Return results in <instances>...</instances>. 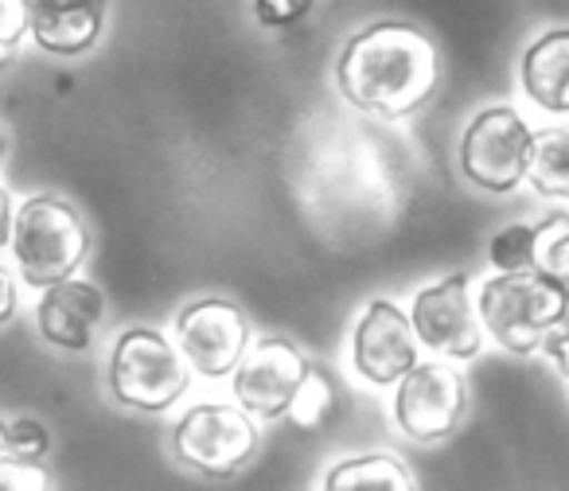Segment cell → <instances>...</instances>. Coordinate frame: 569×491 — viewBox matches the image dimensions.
<instances>
[{"label": "cell", "mask_w": 569, "mask_h": 491, "mask_svg": "<svg viewBox=\"0 0 569 491\" xmlns=\"http://www.w3.org/2000/svg\"><path fill=\"white\" fill-rule=\"evenodd\" d=\"M12 199H9V191L0 188V250L4 246H12Z\"/></svg>", "instance_id": "obj_26"}, {"label": "cell", "mask_w": 569, "mask_h": 491, "mask_svg": "<svg viewBox=\"0 0 569 491\" xmlns=\"http://www.w3.org/2000/svg\"><path fill=\"white\" fill-rule=\"evenodd\" d=\"M48 444H51L48 429L36 418L0 421V460H12V464H40Z\"/></svg>", "instance_id": "obj_19"}, {"label": "cell", "mask_w": 569, "mask_h": 491, "mask_svg": "<svg viewBox=\"0 0 569 491\" xmlns=\"http://www.w3.org/2000/svg\"><path fill=\"white\" fill-rule=\"evenodd\" d=\"M4 149H9V141H4V129H0V160H4Z\"/></svg>", "instance_id": "obj_27"}, {"label": "cell", "mask_w": 569, "mask_h": 491, "mask_svg": "<svg viewBox=\"0 0 569 491\" xmlns=\"http://www.w3.org/2000/svg\"><path fill=\"white\" fill-rule=\"evenodd\" d=\"M172 449L203 475H234L258 452V421L230 402H199L176 421Z\"/></svg>", "instance_id": "obj_6"}, {"label": "cell", "mask_w": 569, "mask_h": 491, "mask_svg": "<svg viewBox=\"0 0 569 491\" xmlns=\"http://www.w3.org/2000/svg\"><path fill=\"white\" fill-rule=\"evenodd\" d=\"M191 371L176 343L157 328H126L110 355V390L121 405L164 413L183 398Z\"/></svg>", "instance_id": "obj_4"}, {"label": "cell", "mask_w": 569, "mask_h": 491, "mask_svg": "<svg viewBox=\"0 0 569 491\" xmlns=\"http://www.w3.org/2000/svg\"><path fill=\"white\" fill-rule=\"evenodd\" d=\"M336 79L356 110L395 121L421 110L437 94L441 51L421 28L379 20L348 40Z\"/></svg>", "instance_id": "obj_1"}, {"label": "cell", "mask_w": 569, "mask_h": 491, "mask_svg": "<svg viewBox=\"0 0 569 491\" xmlns=\"http://www.w3.org/2000/svg\"><path fill=\"white\" fill-rule=\"evenodd\" d=\"M102 4H59V0H32L28 4V32L51 56H82L102 36Z\"/></svg>", "instance_id": "obj_13"}, {"label": "cell", "mask_w": 569, "mask_h": 491, "mask_svg": "<svg viewBox=\"0 0 569 491\" xmlns=\"http://www.w3.org/2000/svg\"><path fill=\"white\" fill-rule=\"evenodd\" d=\"M325 491H418L410 468L390 452H367L328 468Z\"/></svg>", "instance_id": "obj_15"}, {"label": "cell", "mask_w": 569, "mask_h": 491, "mask_svg": "<svg viewBox=\"0 0 569 491\" xmlns=\"http://www.w3.org/2000/svg\"><path fill=\"white\" fill-rule=\"evenodd\" d=\"M483 335L511 355H535L542 351L546 335L569 317V301L553 285H546L535 270L530 273H496L480 281L476 297Z\"/></svg>", "instance_id": "obj_3"}, {"label": "cell", "mask_w": 569, "mask_h": 491, "mask_svg": "<svg viewBox=\"0 0 569 491\" xmlns=\"http://www.w3.org/2000/svg\"><path fill=\"white\" fill-rule=\"evenodd\" d=\"M90 250L82 214L59 196H32L12 214V254L32 289H56L74 278Z\"/></svg>", "instance_id": "obj_2"}, {"label": "cell", "mask_w": 569, "mask_h": 491, "mask_svg": "<svg viewBox=\"0 0 569 491\" xmlns=\"http://www.w3.org/2000/svg\"><path fill=\"white\" fill-rule=\"evenodd\" d=\"M12 312H17V281L9 278L4 265H0V324L12 320Z\"/></svg>", "instance_id": "obj_25"}, {"label": "cell", "mask_w": 569, "mask_h": 491, "mask_svg": "<svg viewBox=\"0 0 569 491\" xmlns=\"http://www.w3.org/2000/svg\"><path fill=\"white\" fill-rule=\"evenodd\" d=\"M176 351L203 379H227L250 351V320L227 297H199L176 317Z\"/></svg>", "instance_id": "obj_7"}, {"label": "cell", "mask_w": 569, "mask_h": 491, "mask_svg": "<svg viewBox=\"0 0 569 491\" xmlns=\"http://www.w3.org/2000/svg\"><path fill=\"white\" fill-rule=\"evenodd\" d=\"M468 405L465 374L445 359L418 363L395 390V421L410 441H445Z\"/></svg>", "instance_id": "obj_10"}, {"label": "cell", "mask_w": 569, "mask_h": 491, "mask_svg": "<svg viewBox=\"0 0 569 491\" xmlns=\"http://www.w3.org/2000/svg\"><path fill=\"white\" fill-rule=\"evenodd\" d=\"M328 405H332V382H328L320 371H309V379L301 382L293 405H289V418H293L297 425L312 429V425H320V421H325Z\"/></svg>", "instance_id": "obj_20"}, {"label": "cell", "mask_w": 569, "mask_h": 491, "mask_svg": "<svg viewBox=\"0 0 569 491\" xmlns=\"http://www.w3.org/2000/svg\"><path fill=\"white\" fill-rule=\"evenodd\" d=\"M309 9H312L309 0H258V4H253L258 20H261V24H269V28L297 24V20H301Z\"/></svg>", "instance_id": "obj_23"}, {"label": "cell", "mask_w": 569, "mask_h": 491, "mask_svg": "<svg viewBox=\"0 0 569 491\" xmlns=\"http://www.w3.org/2000/svg\"><path fill=\"white\" fill-rule=\"evenodd\" d=\"M535 230H538L535 273L569 301V214L566 211L546 214L542 222H535Z\"/></svg>", "instance_id": "obj_17"}, {"label": "cell", "mask_w": 569, "mask_h": 491, "mask_svg": "<svg viewBox=\"0 0 569 491\" xmlns=\"http://www.w3.org/2000/svg\"><path fill=\"white\" fill-rule=\"evenodd\" d=\"M522 90L546 113H569V28L538 36L522 56Z\"/></svg>", "instance_id": "obj_14"}, {"label": "cell", "mask_w": 569, "mask_h": 491, "mask_svg": "<svg viewBox=\"0 0 569 491\" xmlns=\"http://www.w3.org/2000/svg\"><path fill=\"white\" fill-rule=\"evenodd\" d=\"M410 328L418 348H429L433 355L449 359H472L483 348V328L480 312H476L472 278L468 273H452V278L437 281V285L421 289L413 297Z\"/></svg>", "instance_id": "obj_9"}, {"label": "cell", "mask_w": 569, "mask_h": 491, "mask_svg": "<svg viewBox=\"0 0 569 491\" xmlns=\"http://www.w3.org/2000/svg\"><path fill=\"white\" fill-rule=\"evenodd\" d=\"M102 317H106V297L90 281L79 278L48 289L40 297V309H36L40 335L63 351H87L94 343V328Z\"/></svg>", "instance_id": "obj_12"}, {"label": "cell", "mask_w": 569, "mask_h": 491, "mask_svg": "<svg viewBox=\"0 0 569 491\" xmlns=\"http://www.w3.org/2000/svg\"><path fill=\"white\" fill-rule=\"evenodd\" d=\"M530 141H535V129L522 121L519 110L488 106L476 113L472 126L460 137V172L476 188L507 196L527 180Z\"/></svg>", "instance_id": "obj_5"}, {"label": "cell", "mask_w": 569, "mask_h": 491, "mask_svg": "<svg viewBox=\"0 0 569 491\" xmlns=\"http://www.w3.org/2000/svg\"><path fill=\"white\" fill-rule=\"evenodd\" d=\"M542 351L553 359V367H558L561 374L569 379V317L561 320L558 328H553L550 335H546V343H542Z\"/></svg>", "instance_id": "obj_24"}, {"label": "cell", "mask_w": 569, "mask_h": 491, "mask_svg": "<svg viewBox=\"0 0 569 491\" xmlns=\"http://www.w3.org/2000/svg\"><path fill=\"white\" fill-rule=\"evenodd\" d=\"M0 491H51V483L40 464H12V460H0Z\"/></svg>", "instance_id": "obj_22"}, {"label": "cell", "mask_w": 569, "mask_h": 491, "mask_svg": "<svg viewBox=\"0 0 569 491\" xmlns=\"http://www.w3.org/2000/svg\"><path fill=\"white\" fill-rule=\"evenodd\" d=\"M28 32V4L24 0H0V67L17 59V48Z\"/></svg>", "instance_id": "obj_21"}, {"label": "cell", "mask_w": 569, "mask_h": 491, "mask_svg": "<svg viewBox=\"0 0 569 491\" xmlns=\"http://www.w3.org/2000/svg\"><path fill=\"white\" fill-rule=\"evenodd\" d=\"M538 230L535 222H511L488 242V262L496 273H530L535 270Z\"/></svg>", "instance_id": "obj_18"}, {"label": "cell", "mask_w": 569, "mask_h": 491, "mask_svg": "<svg viewBox=\"0 0 569 491\" xmlns=\"http://www.w3.org/2000/svg\"><path fill=\"white\" fill-rule=\"evenodd\" d=\"M527 180L538 196L569 199V129H538L530 141Z\"/></svg>", "instance_id": "obj_16"}, {"label": "cell", "mask_w": 569, "mask_h": 491, "mask_svg": "<svg viewBox=\"0 0 569 491\" xmlns=\"http://www.w3.org/2000/svg\"><path fill=\"white\" fill-rule=\"evenodd\" d=\"M421 363L410 317L387 297H375L351 332V367L371 387H398Z\"/></svg>", "instance_id": "obj_11"}, {"label": "cell", "mask_w": 569, "mask_h": 491, "mask_svg": "<svg viewBox=\"0 0 569 491\" xmlns=\"http://www.w3.org/2000/svg\"><path fill=\"white\" fill-rule=\"evenodd\" d=\"M309 359L293 340L269 335L258 340L238 363L230 390H234V405L253 421H277L289 413L301 382L309 379Z\"/></svg>", "instance_id": "obj_8"}]
</instances>
